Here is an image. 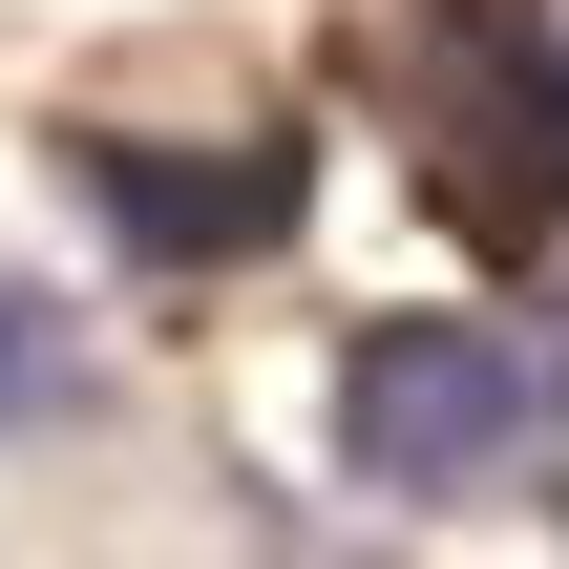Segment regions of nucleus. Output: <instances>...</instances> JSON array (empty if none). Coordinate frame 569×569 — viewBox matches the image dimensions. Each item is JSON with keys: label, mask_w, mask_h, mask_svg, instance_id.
<instances>
[{"label": "nucleus", "mask_w": 569, "mask_h": 569, "mask_svg": "<svg viewBox=\"0 0 569 569\" xmlns=\"http://www.w3.org/2000/svg\"><path fill=\"white\" fill-rule=\"evenodd\" d=\"M528 422H549V380H528V338H507V317H380V338L338 359V465H359V486H401V507L507 486V465H528Z\"/></svg>", "instance_id": "1"}, {"label": "nucleus", "mask_w": 569, "mask_h": 569, "mask_svg": "<svg viewBox=\"0 0 569 569\" xmlns=\"http://www.w3.org/2000/svg\"><path fill=\"white\" fill-rule=\"evenodd\" d=\"M422 169L507 253L569 211V42H549V0H443L422 21Z\"/></svg>", "instance_id": "2"}, {"label": "nucleus", "mask_w": 569, "mask_h": 569, "mask_svg": "<svg viewBox=\"0 0 569 569\" xmlns=\"http://www.w3.org/2000/svg\"><path fill=\"white\" fill-rule=\"evenodd\" d=\"M84 190H106L148 253H253V232L296 211V148H253V169H127V148H84Z\"/></svg>", "instance_id": "3"}, {"label": "nucleus", "mask_w": 569, "mask_h": 569, "mask_svg": "<svg viewBox=\"0 0 569 569\" xmlns=\"http://www.w3.org/2000/svg\"><path fill=\"white\" fill-rule=\"evenodd\" d=\"M42 380H63V359H42V338H21V296H0V422H21Z\"/></svg>", "instance_id": "4"}]
</instances>
